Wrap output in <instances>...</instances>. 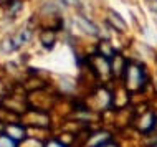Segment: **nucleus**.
Listing matches in <instances>:
<instances>
[{
	"instance_id": "f257e3e1",
	"label": "nucleus",
	"mask_w": 157,
	"mask_h": 147,
	"mask_svg": "<svg viewBox=\"0 0 157 147\" xmlns=\"http://www.w3.org/2000/svg\"><path fill=\"white\" fill-rule=\"evenodd\" d=\"M109 17H111V23L117 28V30H119V32H126L127 25H126V22L122 20V17L117 13V12L111 10V12H109Z\"/></svg>"
},
{
	"instance_id": "f03ea898",
	"label": "nucleus",
	"mask_w": 157,
	"mask_h": 147,
	"mask_svg": "<svg viewBox=\"0 0 157 147\" xmlns=\"http://www.w3.org/2000/svg\"><path fill=\"white\" fill-rule=\"evenodd\" d=\"M7 134H8V137L10 139H22L23 137V129H20V127H17V126H8L7 127Z\"/></svg>"
},
{
	"instance_id": "7ed1b4c3",
	"label": "nucleus",
	"mask_w": 157,
	"mask_h": 147,
	"mask_svg": "<svg viewBox=\"0 0 157 147\" xmlns=\"http://www.w3.org/2000/svg\"><path fill=\"white\" fill-rule=\"evenodd\" d=\"M78 25L83 28V30H88V33H91V35H98V28H96L93 23H90V22H88V20L81 18V17L78 18Z\"/></svg>"
},
{
	"instance_id": "20e7f679",
	"label": "nucleus",
	"mask_w": 157,
	"mask_h": 147,
	"mask_svg": "<svg viewBox=\"0 0 157 147\" xmlns=\"http://www.w3.org/2000/svg\"><path fill=\"white\" fill-rule=\"evenodd\" d=\"M0 147H15V142L13 139H10V137H5V136H2L0 137Z\"/></svg>"
},
{
	"instance_id": "39448f33",
	"label": "nucleus",
	"mask_w": 157,
	"mask_h": 147,
	"mask_svg": "<svg viewBox=\"0 0 157 147\" xmlns=\"http://www.w3.org/2000/svg\"><path fill=\"white\" fill-rule=\"evenodd\" d=\"M46 147H63V145H60L58 142H50V144L46 145Z\"/></svg>"
}]
</instances>
